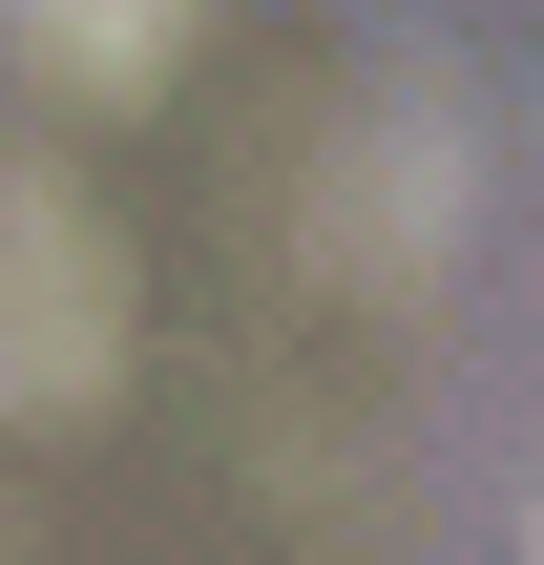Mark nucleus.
<instances>
[{"label":"nucleus","mask_w":544,"mask_h":565,"mask_svg":"<svg viewBox=\"0 0 544 565\" xmlns=\"http://www.w3.org/2000/svg\"><path fill=\"white\" fill-rule=\"evenodd\" d=\"M105 356H126V273L63 189H21V419H84Z\"/></svg>","instance_id":"obj_1"},{"label":"nucleus","mask_w":544,"mask_h":565,"mask_svg":"<svg viewBox=\"0 0 544 565\" xmlns=\"http://www.w3.org/2000/svg\"><path fill=\"white\" fill-rule=\"evenodd\" d=\"M168 21H189V0H21V42H42L63 84H147V63H168Z\"/></svg>","instance_id":"obj_2"}]
</instances>
